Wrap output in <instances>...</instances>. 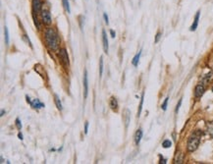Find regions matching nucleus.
I'll use <instances>...</instances> for the list:
<instances>
[{"mask_svg":"<svg viewBox=\"0 0 213 164\" xmlns=\"http://www.w3.org/2000/svg\"><path fill=\"white\" fill-rule=\"evenodd\" d=\"M22 38H23V40H24V41H26L27 43H28L29 45L32 47V48H34V46H33V43H32L31 39L29 38V36H27V34H23V36H22Z\"/></svg>","mask_w":213,"mask_h":164,"instance_id":"21","label":"nucleus"},{"mask_svg":"<svg viewBox=\"0 0 213 164\" xmlns=\"http://www.w3.org/2000/svg\"><path fill=\"white\" fill-rule=\"evenodd\" d=\"M142 129H138L135 135V143L137 145H140V141H142Z\"/></svg>","mask_w":213,"mask_h":164,"instance_id":"12","label":"nucleus"},{"mask_svg":"<svg viewBox=\"0 0 213 164\" xmlns=\"http://www.w3.org/2000/svg\"><path fill=\"white\" fill-rule=\"evenodd\" d=\"M16 126H17V128H18V130H21L22 129V123H21V121H20L19 118L16 119Z\"/></svg>","mask_w":213,"mask_h":164,"instance_id":"25","label":"nucleus"},{"mask_svg":"<svg viewBox=\"0 0 213 164\" xmlns=\"http://www.w3.org/2000/svg\"><path fill=\"white\" fill-rule=\"evenodd\" d=\"M110 34H111V38H113L116 36V34L114 33V31H113V30H110Z\"/></svg>","mask_w":213,"mask_h":164,"instance_id":"30","label":"nucleus"},{"mask_svg":"<svg viewBox=\"0 0 213 164\" xmlns=\"http://www.w3.org/2000/svg\"><path fill=\"white\" fill-rule=\"evenodd\" d=\"M130 120H131L130 111H129V109H125V110H124V112H123V121H124V123H125L126 128H128L129 123H130Z\"/></svg>","mask_w":213,"mask_h":164,"instance_id":"7","label":"nucleus"},{"mask_svg":"<svg viewBox=\"0 0 213 164\" xmlns=\"http://www.w3.org/2000/svg\"><path fill=\"white\" fill-rule=\"evenodd\" d=\"M88 71L85 70L84 73V97H88Z\"/></svg>","mask_w":213,"mask_h":164,"instance_id":"5","label":"nucleus"},{"mask_svg":"<svg viewBox=\"0 0 213 164\" xmlns=\"http://www.w3.org/2000/svg\"><path fill=\"white\" fill-rule=\"evenodd\" d=\"M204 86L202 84H197V88L195 89V97H201L202 94L204 93Z\"/></svg>","mask_w":213,"mask_h":164,"instance_id":"10","label":"nucleus"},{"mask_svg":"<svg viewBox=\"0 0 213 164\" xmlns=\"http://www.w3.org/2000/svg\"><path fill=\"white\" fill-rule=\"evenodd\" d=\"M32 5H33V11L36 13H39L41 11V7H42V3L41 0H33L32 1Z\"/></svg>","mask_w":213,"mask_h":164,"instance_id":"6","label":"nucleus"},{"mask_svg":"<svg viewBox=\"0 0 213 164\" xmlns=\"http://www.w3.org/2000/svg\"><path fill=\"white\" fill-rule=\"evenodd\" d=\"M18 138L20 139V140H23V135H22V133H21V132H20V133L18 134Z\"/></svg>","mask_w":213,"mask_h":164,"instance_id":"33","label":"nucleus"},{"mask_svg":"<svg viewBox=\"0 0 213 164\" xmlns=\"http://www.w3.org/2000/svg\"><path fill=\"white\" fill-rule=\"evenodd\" d=\"M45 42L51 50H57L59 48V44H60V39H59L58 34L56 33V31L52 28H49L45 31Z\"/></svg>","mask_w":213,"mask_h":164,"instance_id":"1","label":"nucleus"},{"mask_svg":"<svg viewBox=\"0 0 213 164\" xmlns=\"http://www.w3.org/2000/svg\"><path fill=\"white\" fill-rule=\"evenodd\" d=\"M160 36H161V33H160V32H158L157 34H156V36H155V39H154V42H155V43H157V42L159 41Z\"/></svg>","mask_w":213,"mask_h":164,"instance_id":"26","label":"nucleus"},{"mask_svg":"<svg viewBox=\"0 0 213 164\" xmlns=\"http://www.w3.org/2000/svg\"><path fill=\"white\" fill-rule=\"evenodd\" d=\"M109 105H110V107H111V109H112V110L116 111L118 109V101H117V99L112 96V97L110 98V102H109Z\"/></svg>","mask_w":213,"mask_h":164,"instance_id":"13","label":"nucleus"},{"mask_svg":"<svg viewBox=\"0 0 213 164\" xmlns=\"http://www.w3.org/2000/svg\"><path fill=\"white\" fill-rule=\"evenodd\" d=\"M54 101H55V104H56L57 108L61 111L62 109H63V107H62V103H61L60 98H59V96L57 95V94H54Z\"/></svg>","mask_w":213,"mask_h":164,"instance_id":"14","label":"nucleus"},{"mask_svg":"<svg viewBox=\"0 0 213 164\" xmlns=\"http://www.w3.org/2000/svg\"><path fill=\"white\" fill-rule=\"evenodd\" d=\"M58 55L60 57V60L62 61V63L64 64L65 66L68 67L70 65V60H69V55H68V52L65 48H61L58 52Z\"/></svg>","mask_w":213,"mask_h":164,"instance_id":"3","label":"nucleus"},{"mask_svg":"<svg viewBox=\"0 0 213 164\" xmlns=\"http://www.w3.org/2000/svg\"><path fill=\"white\" fill-rule=\"evenodd\" d=\"M62 4H63L66 11L68 12V13H70L71 9H70V4H69V0H62Z\"/></svg>","mask_w":213,"mask_h":164,"instance_id":"18","label":"nucleus"},{"mask_svg":"<svg viewBox=\"0 0 213 164\" xmlns=\"http://www.w3.org/2000/svg\"><path fill=\"white\" fill-rule=\"evenodd\" d=\"M212 91H213V88H212Z\"/></svg>","mask_w":213,"mask_h":164,"instance_id":"35","label":"nucleus"},{"mask_svg":"<svg viewBox=\"0 0 213 164\" xmlns=\"http://www.w3.org/2000/svg\"><path fill=\"white\" fill-rule=\"evenodd\" d=\"M4 113H5V111H4V110H1V116H3V115H4Z\"/></svg>","mask_w":213,"mask_h":164,"instance_id":"34","label":"nucleus"},{"mask_svg":"<svg viewBox=\"0 0 213 164\" xmlns=\"http://www.w3.org/2000/svg\"><path fill=\"white\" fill-rule=\"evenodd\" d=\"M143 99H145V93H142V98H140V106H138V117H140V113H142V104H143Z\"/></svg>","mask_w":213,"mask_h":164,"instance_id":"17","label":"nucleus"},{"mask_svg":"<svg viewBox=\"0 0 213 164\" xmlns=\"http://www.w3.org/2000/svg\"><path fill=\"white\" fill-rule=\"evenodd\" d=\"M31 106H32V107H33V108H34V109H40V108H43L45 105H44V103L41 102V101L39 100V99L36 98V99H34V100H32Z\"/></svg>","mask_w":213,"mask_h":164,"instance_id":"9","label":"nucleus"},{"mask_svg":"<svg viewBox=\"0 0 213 164\" xmlns=\"http://www.w3.org/2000/svg\"><path fill=\"white\" fill-rule=\"evenodd\" d=\"M103 74V57H100L99 60V75L100 77L102 76Z\"/></svg>","mask_w":213,"mask_h":164,"instance_id":"23","label":"nucleus"},{"mask_svg":"<svg viewBox=\"0 0 213 164\" xmlns=\"http://www.w3.org/2000/svg\"><path fill=\"white\" fill-rule=\"evenodd\" d=\"M168 100H169V97H166L165 98V101L164 102H163V104H162V106H161V107H162V109L163 110H166V109H167V104H168Z\"/></svg>","mask_w":213,"mask_h":164,"instance_id":"24","label":"nucleus"},{"mask_svg":"<svg viewBox=\"0 0 213 164\" xmlns=\"http://www.w3.org/2000/svg\"><path fill=\"white\" fill-rule=\"evenodd\" d=\"M102 41H103V49H104V52H105V53H108L109 44H108L107 34H106L104 30H102Z\"/></svg>","mask_w":213,"mask_h":164,"instance_id":"8","label":"nucleus"},{"mask_svg":"<svg viewBox=\"0 0 213 164\" xmlns=\"http://www.w3.org/2000/svg\"><path fill=\"white\" fill-rule=\"evenodd\" d=\"M174 163H183V154L182 152H177L175 156Z\"/></svg>","mask_w":213,"mask_h":164,"instance_id":"16","label":"nucleus"},{"mask_svg":"<svg viewBox=\"0 0 213 164\" xmlns=\"http://www.w3.org/2000/svg\"><path fill=\"white\" fill-rule=\"evenodd\" d=\"M199 15H200V12L197 11V15H195V17L194 23H192V27H190V29L192 32H195V30H197V25H199Z\"/></svg>","mask_w":213,"mask_h":164,"instance_id":"11","label":"nucleus"},{"mask_svg":"<svg viewBox=\"0 0 213 164\" xmlns=\"http://www.w3.org/2000/svg\"><path fill=\"white\" fill-rule=\"evenodd\" d=\"M26 99H27V102H28V103H29V104H31V102H32V100H31V98H29V95H26Z\"/></svg>","mask_w":213,"mask_h":164,"instance_id":"32","label":"nucleus"},{"mask_svg":"<svg viewBox=\"0 0 213 164\" xmlns=\"http://www.w3.org/2000/svg\"><path fill=\"white\" fill-rule=\"evenodd\" d=\"M103 18H104V20H105V23L106 24H109V19H108V16H107V14H106V13H104V14H103Z\"/></svg>","mask_w":213,"mask_h":164,"instance_id":"27","label":"nucleus"},{"mask_svg":"<svg viewBox=\"0 0 213 164\" xmlns=\"http://www.w3.org/2000/svg\"><path fill=\"white\" fill-rule=\"evenodd\" d=\"M88 122H86V124H85V134L86 135L88 134Z\"/></svg>","mask_w":213,"mask_h":164,"instance_id":"29","label":"nucleus"},{"mask_svg":"<svg viewBox=\"0 0 213 164\" xmlns=\"http://www.w3.org/2000/svg\"><path fill=\"white\" fill-rule=\"evenodd\" d=\"M199 141H200V133L199 132H197L192 135L190 138L189 139V141H188V150L190 152H192L197 148V146L199 145Z\"/></svg>","mask_w":213,"mask_h":164,"instance_id":"2","label":"nucleus"},{"mask_svg":"<svg viewBox=\"0 0 213 164\" xmlns=\"http://www.w3.org/2000/svg\"><path fill=\"white\" fill-rule=\"evenodd\" d=\"M172 145V143H171L170 140H165L162 143V146L164 148H169L170 146Z\"/></svg>","mask_w":213,"mask_h":164,"instance_id":"22","label":"nucleus"},{"mask_svg":"<svg viewBox=\"0 0 213 164\" xmlns=\"http://www.w3.org/2000/svg\"><path fill=\"white\" fill-rule=\"evenodd\" d=\"M159 163H163V164H165V163H166V159H164V158H163L161 155H160V162H159Z\"/></svg>","mask_w":213,"mask_h":164,"instance_id":"31","label":"nucleus"},{"mask_svg":"<svg viewBox=\"0 0 213 164\" xmlns=\"http://www.w3.org/2000/svg\"><path fill=\"white\" fill-rule=\"evenodd\" d=\"M33 19H34V25H36V27L39 30L40 29V24H39L38 19L36 17V12H34V11H33Z\"/></svg>","mask_w":213,"mask_h":164,"instance_id":"19","label":"nucleus"},{"mask_svg":"<svg viewBox=\"0 0 213 164\" xmlns=\"http://www.w3.org/2000/svg\"><path fill=\"white\" fill-rule=\"evenodd\" d=\"M140 55H142V51H140V52H138V53L137 54V55H136L135 57H134V59H133L132 63H133V65L135 66V67H137V66L138 65V61H140Z\"/></svg>","mask_w":213,"mask_h":164,"instance_id":"15","label":"nucleus"},{"mask_svg":"<svg viewBox=\"0 0 213 164\" xmlns=\"http://www.w3.org/2000/svg\"><path fill=\"white\" fill-rule=\"evenodd\" d=\"M4 36H5V43L9 44V32H8L7 27H5L4 28Z\"/></svg>","mask_w":213,"mask_h":164,"instance_id":"20","label":"nucleus"},{"mask_svg":"<svg viewBox=\"0 0 213 164\" xmlns=\"http://www.w3.org/2000/svg\"><path fill=\"white\" fill-rule=\"evenodd\" d=\"M181 104H182V99H180L179 103H178L177 107H176V113H178V111H179V109H180V107H181Z\"/></svg>","mask_w":213,"mask_h":164,"instance_id":"28","label":"nucleus"},{"mask_svg":"<svg viewBox=\"0 0 213 164\" xmlns=\"http://www.w3.org/2000/svg\"><path fill=\"white\" fill-rule=\"evenodd\" d=\"M41 19H42V23L44 25H50L52 23L50 12L48 10H42L41 11Z\"/></svg>","mask_w":213,"mask_h":164,"instance_id":"4","label":"nucleus"}]
</instances>
